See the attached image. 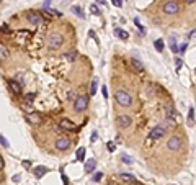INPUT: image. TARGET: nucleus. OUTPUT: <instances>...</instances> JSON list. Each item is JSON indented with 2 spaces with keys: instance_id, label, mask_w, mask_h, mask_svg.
<instances>
[{
  "instance_id": "e433bc0d",
  "label": "nucleus",
  "mask_w": 196,
  "mask_h": 185,
  "mask_svg": "<svg viewBox=\"0 0 196 185\" xmlns=\"http://www.w3.org/2000/svg\"><path fill=\"white\" fill-rule=\"evenodd\" d=\"M185 51H186V44H181V46L178 48V53L181 54V53H185Z\"/></svg>"
},
{
  "instance_id": "c85d7f7f",
  "label": "nucleus",
  "mask_w": 196,
  "mask_h": 185,
  "mask_svg": "<svg viewBox=\"0 0 196 185\" xmlns=\"http://www.w3.org/2000/svg\"><path fill=\"white\" fill-rule=\"evenodd\" d=\"M170 48H172V51H173V53H178V44H176L175 43V39H170Z\"/></svg>"
},
{
  "instance_id": "4468645a",
  "label": "nucleus",
  "mask_w": 196,
  "mask_h": 185,
  "mask_svg": "<svg viewBox=\"0 0 196 185\" xmlns=\"http://www.w3.org/2000/svg\"><path fill=\"white\" fill-rule=\"evenodd\" d=\"M46 172H47V167H44V165H38L36 169H33V174H34L36 179H41Z\"/></svg>"
},
{
  "instance_id": "4c0bfd02",
  "label": "nucleus",
  "mask_w": 196,
  "mask_h": 185,
  "mask_svg": "<svg viewBox=\"0 0 196 185\" xmlns=\"http://www.w3.org/2000/svg\"><path fill=\"white\" fill-rule=\"evenodd\" d=\"M111 2L116 5V7H121V5H123V0H111Z\"/></svg>"
},
{
  "instance_id": "aec40b11",
  "label": "nucleus",
  "mask_w": 196,
  "mask_h": 185,
  "mask_svg": "<svg viewBox=\"0 0 196 185\" xmlns=\"http://www.w3.org/2000/svg\"><path fill=\"white\" fill-rule=\"evenodd\" d=\"M119 177H121L124 182H129V184H136V179H134L133 175H129V174H121Z\"/></svg>"
},
{
  "instance_id": "20e7f679",
  "label": "nucleus",
  "mask_w": 196,
  "mask_h": 185,
  "mask_svg": "<svg viewBox=\"0 0 196 185\" xmlns=\"http://www.w3.org/2000/svg\"><path fill=\"white\" fill-rule=\"evenodd\" d=\"M178 12H180V5L175 0H168L167 4L163 5V13H167V15H176Z\"/></svg>"
},
{
  "instance_id": "cd10ccee",
  "label": "nucleus",
  "mask_w": 196,
  "mask_h": 185,
  "mask_svg": "<svg viewBox=\"0 0 196 185\" xmlns=\"http://www.w3.org/2000/svg\"><path fill=\"white\" fill-rule=\"evenodd\" d=\"M90 12H92L93 13V15H100V8H98V5H95V4H93L92 5V7H90Z\"/></svg>"
},
{
  "instance_id": "b1692460",
  "label": "nucleus",
  "mask_w": 196,
  "mask_h": 185,
  "mask_svg": "<svg viewBox=\"0 0 196 185\" xmlns=\"http://www.w3.org/2000/svg\"><path fill=\"white\" fill-rule=\"evenodd\" d=\"M66 59H67V61H75V59H77V53H75V51H67V53H66Z\"/></svg>"
},
{
  "instance_id": "a18cd8bd",
  "label": "nucleus",
  "mask_w": 196,
  "mask_h": 185,
  "mask_svg": "<svg viewBox=\"0 0 196 185\" xmlns=\"http://www.w3.org/2000/svg\"><path fill=\"white\" fill-rule=\"evenodd\" d=\"M185 2H186V4H195L196 0H185Z\"/></svg>"
},
{
  "instance_id": "58836bf2",
  "label": "nucleus",
  "mask_w": 196,
  "mask_h": 185,
  "mask_svg": "<svg viewBox=\"0 0 196 185\" xmlns=\"http://www.w3.org/2000/svg\"><path fill=\"white\" fill-rule=\"evenodd\" d=\"M34 97H36L34 94H28L26 95V100H34Z\"/></svg>"
},
{
  "instance_id": "2f4dec72",
  "label": "nucleus",
  "mask_w": 196,
  "mask_h": 185,
  "mask_svg": "<svg viewBox=\"0 0 196 185\" xmlns=\"http://www.w3.org/2000/svg\"><path fill=\"white\" fill-rule=\"evenodd\" d=\"M101 177H103V174H101V172L95 174V175H93V182H98V180H101Z\"/></svg>"
},
{
  "instance_id": "5701e85b",
  "label": "nucleus",
  "mask_w": 196,
  "mask_h": 185,
  "mask_svg": "<svg viewBox=\"0 0 196 185\" xmlns=\"http://www.w3.org/2000/svg\"><path fill=\"white\" fill-rule=\"evenodd\" d=\"M85 148H79L77 149V159L79 160H85Z\"/></svg>"
},
{
  "instance_id": "39448f33",
  "label": "nucleus",
  "mask_w": 196,
  "mask_h": 185,
  "mask_svg": "<svg viewBox=\"0 0 196 185\" xmlns=\"http://www.w3.org/2000/svg\"><path fill=\"white\" fill-rule=\"evenodd\" d=\"M72 141L69 139V138H57V141H56V149L57 151H67V149L70 148Z\"/></svg>"
},
{
  "instance_id": "49530a36",
  "label": "nucleus",
  "mask_w": 196,
  "mask_h": 185,
  "mask_svg": "<svg viewBox=\"0 0 196 185\" xmlns=\"http://www.w3.org/2000/svg\"><path fill=\"white\" fill-rule=\"evenodd\" d=\"M110 185H114V184H110Z\"/></svg>"
},
{
  "instance_id": "72a5a7b5",
  "label": "nucleus",
  "mask_w": 196,
  "mask_h": 185,
  "mask_svg": "<svg viewBox=\"0 0 196 185\" xmlns=\"http://www.w3.org/2000/svg\"><path fill=\"white\" fill-rule=\"evenodd\" d=\"M101 94H103V97H105V98H108V89H106V85H103V87H101Z\"/></svg>"
},
{
  "instance_id": "9b49d317",
  "label": "nucleus",
  "mask_w": 196,
  "mask_h": 185,
  "mask_svg": "<svg viewBox=\"0 0 196 185\" xmlns=\"http://www.w3.org/2000/svg\"><path fill=\"white\" fill-rule=\"evenodd\" d=\"M26 120H28L31 125H39L41 123V115L36 113V111H29L28 115H26Z\"/></svg>"
},
{
  "instance_id": "c9c22d12",
  "label": "nucleus",
  "mask_w": 196,
  "mask_h": 185,
  "mask_svg": "<svg viewBox=\"0 0 196 185\" xmlns=\"http://www.w3.org/2000/svg\"><path fill=\"white\" fill-rule=\"evenodd\" d=\"M51 2H52V0H46V2H44V4H43V7H44V8H49V7H51Z\"/></svg>"
},
{
  "instance_id": "1a4fd4ad",
  "label": "nucleus",
  "mask_w": 196,
  "mask_h": 185,
  "mask_svg": "<svg viewBox=\"0 0 196 185\" xmlns=\"http://www.w3.org/2000/svg\"><path fill=\"white\" fill-rule=\"evenodd\" d=\"M28 21L33 26H38V25H41L43 23V18L39 17V13L38 12H31V13H28Z\"/></svg>"
},
{
  "instance_id": "4be33fe9",
  "label": "nucleus",
  "mask_w": 196,
  "mask_h": 185,
  "mask_svg": "<svg viewBox=\"0 0 196 185\" xmlns=\"http://www.w3.org/2000/svg\"><path fill=\"white\" fill-rule=\"evenodd\" d=\"M96 87H98V79H93L92 85H90V95H95L96 94Z\"/></svg>"
},
{
  "instance_id": "a878e982",
  "label": "nucleus",
  "mask_w": 196,
  "mask_h": 185,
  "mask_svg": "<svg viewBox=\"0 0 196 185\" xmlns=\"http://www.w3.org/2000/svg\"><path fill=\"white\" fill-rule=\"evenodd\" d=\"M0 144H2L3 148H7V149L10 148V143H8V139H7V138H5L3 134H0Z\"/></svg>"
},
{
  "instance_id": "423d86ee",
  "label": "nucleus",
  "mask_w": 196,
  "mask_h": 185,
  "mask_svg": "<svg viewBox=\"0 0 196 185\" xmlns=\"http://www.w3.org/2000/svg\"><path fill=\"white\" fill-rule=\"evenodd\" d=\"M165 116H167V120L170 121L172 125L176 123V118H178V113H176V110L172 105H165Z\"/></svg>"
},
{
  "instance_id": "ea45409f",
  "label": "nucleus",
  "mask_w": 196,
  "mask_h": 185,
  "mask_svg": "<svg viewBox=\"0 0 196 185\" xmlns=\"http://www.w3.org/2000/svg\"><path fill=\"white\" fill-rule=\"evenodd\" d=\"M3 165H5V162H3V157L0 156V170H2V169H3Z\"/></svg>"
},
{
  "instance_id": "a19ab883",
  "label": "nucleus",
  "mask_w": 196,
  "mask_h": 185,
  "mask_svg": "<svg viewBox=\"0 0 196 185\" xmlns=\"http://www.w3.org/2000/svg\"><path fill=\"white\" fill-rule=\"evenodd\" d=\"M18 180H20V175H18V174L17 175H13V182H18Z\"/></svg>"
},
{
  "instance_id": "7ed1b4c3",
  "label": "nucleus",
  "mask_w": 196,
  "mask_h": 185,
  "mask_svg": "<svg viewBox=\"0 0 196 185\" xmlns=\"http://www.w3.org/2000/svg\"><path fill=\"white\" fill-rule=\"evenodd\" d=\"M88 107V97H85V95H79L77 98H75V103H74V110L77 111V113H82V111H85V108Z\"/></svg>"
},
{
  "instance_id": "7c9ffc66",
  "label": "nucleus",
  "mask_w": 196,
  "mask_h": 185,
  "mask_svg": "<svg viewBox=\"0 0 196 185\" xmlns=\"http://www.w3.org/2000/svg\"><path fill=\"white\" fill-rule=\"evenodd\" d=\"M134 23H136V26H137V28L141 30V34H144V33H146V31H144V26H141V23H139V20H137V18L134 20Z\"/></svg>"
},
{
  "instance_id": "79ce46f5",
  "label": "nucleus",
  "mask_w": 196,
  "mask_h": 185,
  "mask_svg": "<svg viewBox=\"0 0 196 185\" xmlns=\"http://www.w3.org/2000/svg\"><path fill=\"white\" fill-rule=\"evenodd\" d=\"M195 34H196V30H193V31H191V33H190V34H188V38H193V36H195Z\"/></svg>"
},
{
  "instance_id": "37998d69",
  "label": "nucleus",
  "mask_w": 196,
  "mask_h": 185,
  "mask_svg": "<svg viewBox=\"0 0 196 185\" xmlns=\"http://www.w3.org/2000/svg\"><path fill=\"white\" fill-rule=\"evenodd\" d=\"M23 165H25V167H29V160H23Z\"/></svg>"
},
{
  "instance_id": "6e6552de",
  "label": "nucleus",
  "mask_w": 196,
  "mask_h": 185,
  "mask_svg": "<svg viewBox=\"0 0 196 185\" xmlns=\"http://www.w3.org/2000/svg\"><path fill=\"white\" fill-rule=\"evenodd\" d=\"M165 134V128L163 126H155L152 131H150V134H149V139H159V138H162V136Z\"/></svg>"
},
{
  "instance_id": "412c9836",
  "label": "nucleus",
  "mask_w": 196,
  "mask_h": 185,
  "mask_svg": "<svg viewBox=\"0 0 196 185\" xmlns=\"http://www.w3.org/2000/svg\"><path fill=\"white\" fill-rule=\"evenodd\" d=\"M155 49L159 51V53H163V48H165V44H163V39H157V41L154 43Z\"/></svg>"
},
{
  "instance_id": "473e14b6",
  "label": "nucleus",
  "mask_w": 196,
  "mask_h": 185,
  "mask_svg": "<svg viewBox=\"0 0 196 185\" xmlns=\"http://www.w3.org/2000/svg\"><path fill=\"white\" fill-rule=\"evenodd\" d=\"M106 148H108V151H110V152H113V151H114V149H116V146H114V143H111V141H110V143H108V146H106Z\"/></svg>"
},
{
  "instance_id": "f704fd0d",
  "label": "nucleus",
  "mask_w": 196,
  "mask_h": 185,
  "mask_svg": "<svg viewBox=\"0 0 196 185\" xmlns=\"http://www.w3.org/2000/svg\"><path fill=\"white\" fill-rule=\"evenodd\" d=\"M123 162H126V164H133V159H131L129 156H123Z\"/></svg>"
},
{
  "instance_id": "f257e3e1",
  "label": "nucleus",
  "mask_w": 196,
  "mask_h": 185,
  "mask_svg": "<svg viewBox=\"0 0 196 185\" xmlns=\"http://www.w3.org/2000/svg\"><path fill=\"white\" fill-rule=\"evenodd\" d=\"M114 100L118 102L119 107H131V103H133L131 95L128 94L126 90H118L116 94H114Z\"/></svg>"
},
{
  "instance_id": "393cba45",
  "label": "nucleus",
  "mask_w": 196,
  "mask_h": 185,
  "mask_svg": "<svg viewBox=\"0 0 196 185\" xmlns=\"http://www.w3.org/2000/svg\"><path fill=\"white\" fill-rule=\"evenodd\" d=\"M131 64H133V67L136 70H142V64L137 61V59H131Z\"/></svg>"
},
{
  "instance_id": "f3484780",
  "label": "nucleus",
  "mask_w": 196,
  "mask_h": 185,
  "mask_svg": "<svg viewBox=\"0 0 196 185\" xmlns=\"http://www.w3.org/2000/svg\"><path fill=\"white\" fill-rule=\"evenodd\" d=\"M114 34H116L118 38H121V39H128V38H129V33H128V31H124V30H119V28L114 30Z\"/></svg>"
},
{
  "instance_id": "6ab92c4d",
  "label": "nucleus",
  "mask_w": 196,
  "mask_h": 185,
  "mask_svg": "<svg viewBox=\"0 0 196 185\" xmlns=\"http://www.w3.org/2000/svg\"><path fill=\"white\" fill-rule=\"evenodd\" d=\"M7 58H8V49L3 44H0V61H5Z\"/></svg>"
},
{
  "instance_id": "f03ea898",
  "label": "nucleus",
  "mask_w": 196,
  "mask_h": 185,
  "mask_svg": "<svg viewBox=\"0 0 196 185\" xmlns=\"http://www.w3.org/2000/svg\"><path fill=\"white\" fill-rule=\"evenodd\" d=\"M62 44H64V38L57 33L51 34V36L47 38V48H49V49H59Z\"/></svg>"
},
{
  "instance_id": "0eeeda50",
  "label": "nucleus",
  "mask_w": 196,
  "mask_h": 185,
  "mask_svg": "<svg viewBox=\"0 0 196 185\" xmlns=\"http://www.w3.org/2000/svg\"><path fill=\"white\" fill-rule=\"evenodd\" d=\"M131 123H133V120H131V116H128V115H119L116 118V125L119 128H129Z\"/></svg>"
},
{
  "instance_id": "bb28decb",
  "label": "nucleus",
  "mask_w": 196,
  "mask_h": 185,
  "mask_svg": "<svg viewBox=\"0 0 196 185\" xmlns=\"http://www.w3.org/2000/svg\"><path fill=\"white\" fill-rule=\"evenodd\" d=\"M23 108H25L26 111H33V103H31V100H25V103H23Z\"/></svg>"
},
{
  "instance_id": "f8f14e48",
  "label": "nucleus",
  "mask_w": 196,
  "mask_h": 185,
  "mask_svg": "<svg viewBox=\"0 0 196 185\" xmlns=\"http://www.w3.org/2000/svg\"><path fill=\"white\" fill-rule=\"evenodd\" d=\"M96 167V160L95 159H87L85 160V172L87 174H92Z\"/></svg>"
},
{
  "instance_id": "c756f323",
  "label": "nucleus",
  "mask_w": 196,
  "mask_h": 185,
  "mask_svg": "<svg viewBox=\"0 0 196 185\" xmlns=\"http://www.w3.org/2000/svg\"><path fill=\"white\" fill-rule=\"evenodd\" d=\"M181 66H183V61H181V59H175V67H176V70L181 69Z\"/></svg>"
},
{
  "instance_id": "9d476101",
  "label": "nucleus",
  "mask_w": 196,
  "mask_h": 185,
  "mask_svg": "<svg viewBox=\"0 0 196 185\" xmlns=\"http://www.w3.org/2000/svg\"><path fill=\"white\" fill-rule=\"evenodd\" d=\"M180 146H181V139L180 138H176V136H173V138H170L167 143V148L170 149V151H176V149H180Z\"/></svg>"
},
{
  "instance_id": "ddd939ff",
  "label": "nucleus",
  "mask_w": 196,
  "mask_h": 185,
  "mask_svg": "<svg viewBox=\"0 0 196 185\" xmlns=\"http://www.w3.org/2000/svg\"><path fill=\"white\" fill-rule=\"evenodd\" d=\"M59 126L62 128V129H77V126H75L72 121H69L67 118H64V120H61V123H59Z\"/></svg>"
},
{
  "instance_id": "c03bdc74",
  "label": "nucleus",
  "mask_w": 196,
  "mask_h": 185,
  "mask_svg": "<svg viewBox=\"0 0 196 185\" xmlns=\"http://www.w3.org/2000/svg\"><path fill=\"white\" fill-rule=\"evenodd\" d=\"M96 2H98V4H101V5H105V4H106V0H96Z\"/></svg>"
},
{
  "instance_id": "dca6fc26",
  "label": "nucleus",
  "mask_w": 196,
  "mask_h": 185,
  "mask_svg": "<svg viewBox=\"0 0 196 185\" xmlns=\"http://www.w3.org/2000/svg\"><path fill=\"white\" fill-rule=\"evenodd\" d=\"M188 126H195V108L190 107V111H188V118H186Z\"/></svg>"
},
{
  "instance_id": "a211bd4d",
  "label": "nucleus",
  "mask_w": 196,
  "mask_h": 185,
  "mask_svg": "<svg viewBox=\"0 0 196 185\" xmlns=\"http://www.w3.org/2000/svg\"><path fill=\"white\" fill-rule=\"evenodd\" d=\"M72 12H74V13H75V15H77L79 18H85V13H84V10L80 8L79 5H72Z\"/></svg>"
},
{
  "instance_id": "2eb2a0df",
  "label": "nucleus",
  "mask_w": 196,
  "mask_h": 185,
  "mask_svg": "<svg viewBox=\"0 0 196 185\" xmlns=\"http://www.w3.org/2000/svg\"><path fill=\"white\" fill-rule=\"evenodd\" d=\"M8 87L13 94H21V85L17 82V80H8Z\"/></svg>"
}]
</instances>
